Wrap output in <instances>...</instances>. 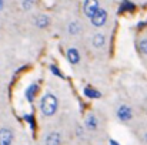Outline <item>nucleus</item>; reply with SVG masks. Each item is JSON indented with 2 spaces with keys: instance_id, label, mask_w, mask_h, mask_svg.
Masks as SVG:
<instances>
[{
  "instance_id": "ddd939ff",
  "label": "nucleus",
  "mask_w": 147,
  "mask_h": 145,
  "mask_svg": "<svg viewBox=\"0 0 147 145\" xmlns=\"http://www.w3.org/2000/svg\"><path fill=\"white\" fill-rule=\"evenodd\" d=\"M134 9V6H133V3H130V1H124L121 6H120V11H124V10H133Z\"/></svg>"
},
{
  "instance_id": "6e6552de",
  "label": "nucleus",
  "mask_w": 147,
  "mask_h": 145,
  "mask_svg": "<svg viewBox=\"0 0 147 145\" xmlns=\"http://www.w3.org/2000/svg\"><path fill=\"white\" fill-rule=\"evenodd\" d=\"M36 93H37V84H32V86L26 90V98H27L29 101H33Z\"/></svg>"
},
{
  "instance_id": "9d476101",
  "label": "nucleus",
  "mask_w": 147,
  "mask_h": 145,
  "mask_svg": "<svg viewBox=\"0 0 147 145\" xmlns=\"http://www.w3.org/2000/svg\"><path fill=\"white\" fill-rule=\"evenodd\" d=\"M93 44H94V47H101L104 44V36L103 34H96L94 40H93Z\"/></svg>"
},
{
  "instance_id": "9b49d317",
  "label": "nucleus",
  "mask_w": 147,
  "mask_h": 145,
  "mask_svg": "<svg viewBox=\"0 0 147 145\" xmlns=\"http://www.w3.org/2000/svg\"><path fill=\"white\" fill-rule=\"evenodd\" d=\"M84 94L87 97H90V98H98L100 97V93L93 90V88H84Z\"/></svg>"
},
{
  "instance_id": "1a4fd4ad",
  "label": "nucleus",
  "mask_w": 147,
  "mask_h": 145,
  "mask_svg": "<svg viewBox=\"0 0 147 145\" xmlns=\"http://www.w3.org/2000/svg\"><path fill=\"white\" fill-rule=\"evenodd\" d=\"M86 125H87V128H90V130H94V128H96V125H97V121H96L94 115H90V117H87V120H86Z\"/></svg>"
},
{
  "instance_id": "423d86ee",
  "label": "nucleus",
  "mask_w": 147,
  "mask_h": 145,
  "mask_svg": "<svg viewBox=\"0 0 147 145\" xmlns=\"http://www.w3.org/2000/svg\"><path fill=\"white\" fill-rule=\"evenodd\" d=\"M46 144L47 145H59L60 144V135L57 132H51L49 134L47 140H46Z\"/></svg>"
},
{
  "instance_id": "0eeeda50",
  "label": "nucleus",
  "mask_w": 147,
  "mask_h": 145,
  "mask_svg": "<svg viewBox=\"0 0 147 145\" xmlns=\"http://www.w3.org/2000/svg\"><path fill=\"white\" fill-rule=\"evenodd\" d=\"M67 58H69V61L73 63V64L79 63V53H77V50H76V48H70V50L67 51Z\"/></svg>"
},
{
  "instance_id": "dca6fc26",
  "label": "nucleus",
  "mask_w": 147,
  "mask_h": 145,
  "mask_svg": "<svg viewBox=\"0 0 147 145\" xmlns=\"http://www.w3.org/2000/svg\"><path fill=\"white\" fill-rule=\"evenodd\" d=\"M140 48H142V51H143L144 54H147V40H144V41L140 43Z\"/></svg>"
},
{
  "instance_id": "20e7f679",
  "label": "nucleus",
  "mask_w": 147,
  "mask_h": 145,
  "mask_svg": "<svg viewBox=\"0 0 147 145\" xmlns=\"http://www.w3.org/2000/svg\"><path fill=\"white\" fill-rule=\"evenodd\" d=\"M117 115L121 121H129L131 118V110L127 107V105H121L117 111Z\"/></svg>"
},
{
  "instance_id": "a211bd4d",
  "label": "nucleus",
  "mask_w": 147,
  "mask_h": 145,
  "mask_svg": "<svg viewBox=\"0 0 147 145\" xmlns=\"http://www.w3.org/2000/svg\"><path fill=\"white\" fill-rule=\"evenodd\" d=\"M23 6H24L26 9H29V7H32V3H30V1H23Z\"/></svg>"
},
{
  "instance_id": "f8f14e48",
  "label": "nucleus",
  "mask_w": 147,
  "mask_h": 145,
  "mask_svg": "<svg viewBox=\"0 0 147 145\" xmlns=\"http://www.w3.org/2000/svg\"><path fill=\"white\" fill-rule=\"evenodd\" d=\"M36 23H37V26L39 27H45V26H47V23H49V19L46 17V16H39L37 17V20H36Z\"/></svg>"
},
{
  "instance_id": "2eb2a0df",
  "label": "nucleus",
  "mask_w": 147,
  "mask_h": 145,
  "mask_svg": "<svg viewBox=\"0 0 147 145\" xmlns=\"http://www.w3.org/2000/svg\"><path fill=\"white\" fill-rule=\"evenodd\" d=\"M77 31H79L77 24H76V23H71V24H70V33H71V34H74V33H77Z\"/></svg>"
},
{
  "instance_id": "f03ea898",
  "label": "nucleus",
  "mask_w": 147,
  "mask_h": 145,
  "mask_svg": "<svg viewBox=\"0 0 147 145\" xmlns=\"http://www.w3.org/2000/svg\"><path fill=\"white\" fill-rule=\"evenodd\" d=\"M90 19H92V23H93L96 27H100V26L104 24V21H106V19H107V14H106V11H104L103 9L98 7L97 10H96V13H94Z\"/></svg>"
},
{
  "instance_id": "6ab92c4d",
  "label": "nucleus",
  "mask_w": 147,
  "mask_h": 145,
  "mask_svg": "<svg viewBox=\"0 0 147 145\" xmlns=\"http://www.w3.org/2000/svg\"><path fill=\"white\" fill-rule=\"evenodd\" d=\"M110 145H119V144H117L114 140H110Z\"/></svg>"
},
{
  "instance_id": "4468645a",
  "label": "nucleus",
  "mask_w": 147,
  "mask_h": 145,
  "mask_svg": "<svg viewBox=\"0 0 147 145\" xmlns=\"http://www.w3.org/2000/svg\"><path fill=\"white\" fill-rule=\"evenodd\" d=\"M50 70H51V73H53V74H56L57 77H61V78L64 77V76H63V74L60 73V70H59L57 67H54V65H51V67H50Z\"/></svg>"
},
{
  "instance_id": "39448f33",
  "label": "nucleus",
  "mask_w": 147,
  "mask_h": 145,
  "mask_svg": "<svg viewBox=\"0 0 147 145\" xmlns=\"http://www.w3.org/2000/svg\"><path fill=\"white\" fill-rule=\"evenodd\" d=\"M97 9H98L97 1H86V3H84V13H86V16H89V17H92V16L96 13Z\"/></svg>"
},
{
  "instance_id": "f257e3e1",
  "label": "nucleus",
  "mask_w": 147,
  "mask_h": 145,
  "mask_svg": "<svg viewBox=\"0 0 147 145\" xmlns=\"http://www.w3.org/2000/svg\"><path fill=\"white\" fill-rule=\"evenodd\" d=\"M40 108H42L43 114H46V115L54 114L56 112V108H57V100H56V97L51 96V94H46V96L42 98Z\"/></svg>"
},
{
  "instance_id": "aec40b11",
  "label": "nucleus",
  "mask_w": 147,
  "mask_h": 145,
  "mask_svg": "<svg viewBox=\"0 0 147 145\" xmlns=\"http://www.w3.org/2000/svg\"><path fill=\"white\" fill-rule=\"evenodd\" d=\"M1 7H3V1H0V10H1Z\"/></svg>"
},
{
  "instance_id": "7ed1b4c3",
  "label": "nucleus",
  "mask_w": 147,
  "mask_h": 145,
  "mask_svg": "<svg viewBox=\"0 0 147 145\" xmlns=\"http://www.w3.org/2000/svg\"><path fill=\"white\" fill-rule=\"evenodd\" d=\"M11 140H13V135H11L10 130H7V128L0 130V145H10Z\"/></svg>"
},
{
  "instance_id": "f3484780",
  "label": "nucleus",
  "mask_w": 147,
  "mask_h": 145,
  "mask_svg": "<svg viewBox=\"0 0 147 145\" xmlns=\"http://www.w3.org/2000/svg\"><path fill=\"white\" fill-rule=\"evenodd\" d=\"M26 121L30 122L32 128H34V121H33V115H26Z\"/></svg>"
}]
</instances>
